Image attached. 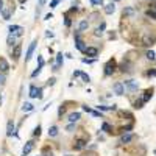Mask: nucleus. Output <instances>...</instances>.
Listing matches in <instances>:
<instances>
[{
    "label": "nucleus",
    "instance_id": "423d86ee",
    "mask_svg": "<svg viewBox=\"0 0 156 156\" xmlns=\"http://www.w3.org/2000/svg\"><path fill=\"white\" fill-rule=\"evenodd\" d=\"M8 31L11 33V35H16V36H22V35H24V28L19 27V25H10Z\"/></svg>",
    "mask_w": 156,
    "mask_h": 156
},
{
    "label": "nucleus",
    "instance_id": "39448f33",
    "mask_svg": "<svg viewBox=\"0 0 156 156\" xmlns=\"http://www.w3.org/2000/svg\"><path fill=\"white\" fill-rule=\"evenodd\" d=\"M112 91H114V94H116V95H123V94H125L123 83H120V81L114 83V86H112Z\"/></svg>",
    "mask_w": 156,
    "mask_h": 156
},
{
    "label": "nucleus",
    "instance_id": "1a4fd4ad",
    "mask_svg": "<svg viewBox=\"0 0 156 156\" xmlns=\"http://www.w3.org/2000/svg\"><path fill=\"white\" fill-rule=\"evenodd\" d=\"M155 41H156V37H150V36H144L142 37V45H147V47H150V45H153L155 44Z\"/></svg>",
    "mask_w": 156,
    "mask_h": 156
},
{
    "label": "nucleus",
    "instance_id": "bb28decb",
    "mask_svg": "<svg viewBox=\"0 0 156 156\" xmlns=\"http://www.w3.org/2000/svg\"><path fill=\"white\" fill-rule=\"evenodd\" d=\"M144 94H145V95L142 97V102H144V103H147V102L150 100L151 97H153V94H151V91H145V92H144Z\"/></svg>",
    "mask_w": 156,
    "mask_h": 156
},
{
    "label": "nucleus",
    "instance_id": "49530a36",
    "mask_svg": "<svg viewBox=\"0 0 156 156\" xmlns=\"http://www.w3.org/2000/svg\"><path fill=\"white\" fill-rule=\"evenodd\" d=\"M37 98H42V87H37Z\"/></svg>",
    "mask_w": 156,
    "mask_h": 156
},
{
    "label": "nucleus",
    "instance_id": "7c9ffc66",
    "mask_svg": "<svg viewBox=\"0 0 156 156\" xmlns=\"http://www.w3.org/2000/svg\"><path fill=\"white\" fill-rule=\"evenodd\" d=\"M2 14H3V19H5V20H10V11H6V10H2Z\"/></svg>",
    "mask_w": 156,
    "mask_h": 156
},
{
    "label": "nucleus",
    "instance_id": "cd10ccee",
    "mask_svg": "<svg viewBox=\"0 0 156 156\" xmlns=\"http://www.w3.org/2000/svg\"><path fill=\"white\" fill-rule=\"evenodd\" d=\"M155 56H156V55H155V52H153V50H148V52L145 53V58H147V59H150V61H155Z\"/></svg>",
    "mask_w": 156,
    "mask_h": 156
},
{
    "label": "nucleus",
    "instance_id": "f257e3e1",
    "mask_svg": "<svg viewBox=\"0 0 156 156\" xmlns=\"http://www.w3.org/2000/svg\"><path fill=\"white\" fill-rule=\"evenodd\" d=\"M105 75L106 77H111V75L114 74V72H116V61L114 59H109L108 63L105 64Z\"/></svg>",
    "mask_w": 156,
    "mask_h": 156
},
{
    "label": "nucleus",
    "instance_id": "bf43d9fd",
    "mask_svg": "<svg viewBox=\"0 0 156 156\" xmlns=\"http://www.w3.org/2000/svg\"><path fill=\"white\" fill-rule=\"evenodd\" d=\"M0 103H2V95H0Z\"/></svg>",
    "mask_w": 156,
    "mask_h": 156
},
{
    "label": "nucleus",
    "instance_id": "c85d7f7f",
    "mask_svg": "<svg viewBox=\"0 0 156 156\" xmlns=\"http://www.w3.org/2000/svg\"><path fill=\"white\" fill-rule=\"evenodd\" d=\"M61 64H63V53H58V55H56V66H61Z\"/></svg>",
    "mask_w": 156,
    "mask_h": 156
},
{
    "label": "nucleus",
    "instance_id": "c756f323",
    "mask_svg": "<svg viewBox=\"0 0 156 156\" xmlns=\"http://www.w3.org/2000/svg\"><path fill=\"white\" fill-rule=\"evenodd\" d=\"M91 5H94V6H103V0H91Z\"/></svg>",
    "mask_w": 156,
    "mask_h": 156
},
{
    "label": "nucleus",
    "instance_id": "473e14b6",
    "mask_svg": "<svg viewBox=\"0 0 156 156\" xmlns=\"http://www.w3.org/2000/svg\"><path fill=\"white\" fill-rule=\"evenodd\" d=\"M81 78H83V81H84V83H89L91 81V77L87 74H83V72H81Z\"/></svg>",
    "mask_w": 156,
    "mask_h": 156
},
{
    "label": "nucleus",
    "instance_id": "09e8293b",
    "mask_svg": "<svg viewBox=\"0 0 156 156\" xmlns=\"http://www.w3.org/2000/svg\"><path fill=\"white\" fill-rule=\"evenodd\" d=\"M58 114H59V117H61V116H63V114H64V106H61V108H59Z\"/></svg>",
    "mask_w": 156,
    "mask_h": 156
},
{
    "label": "nucleus",
    "instance_id": "9d476101",
    "mask_svg": "<svg viewBox=\"0 0 156 156\" xmlns=\"http://www.w3.org/2000/svg\"><path fill=\"white\" fill-rule=\"evenodd\" d=\"M86 147V140L84 139H78L77 142H75V145H74V148L77 151H80V150H83V148Z\"/></svg>",
    "mask_w": 156,
    "mask_h": 156
},
{
    "label": "nucleus",
    "instance_id": "052dcab7",
    "mask_svg": "<svg viewBox=\"0 0 156 156\" xmlns=\"http://www.w3.org/2000/svg\"><path fill=\"white\" fill-rule=\"evenodd\" d=\"M112 2H119V0H112Z\"/></svg>",
    "mask_w": 156,
    "mask_h": 156
},
{
    "label": "nucleus",
    "instance_id": "37998d69",
    "mask_svg": "<svg viewBox=\"0 0 156 156\" xmlns=\"http://www.w3.org/2000/svg\"><path fill=\"white\" fill-rule=\"evenodd\" d=\"M64 25H66V27H70V25H72V20H70L69 17H66V20H64Z\"/></svg>",
    "mask_w": 156,
    "mask_h": 156
},
{
    "label": "nucleus",
    "instance_id": "a19ab883",
    "mask_svg": "<svg viewBox=\"0 0 156 156\" xmlns=\"http://www.w3.org/2000/svg\"><path fill=\"white\" fill-rule=\"evenodd\" d=\"M5 80H6L5 74H0V84H5Z\"/></svg>",
    "mask_w": 156,
    "mask_h": 156
},
{
    "label": "nucleus",
    "instance_id": "0eeeda50",
    "mask_svg": "<svg viewBox=\"0 0 156 156\" xmlns=\"http://www.w3.org/2000/svg\"><path fill=\"white\" fill-rule=\"evenodd\" d=\"M131 63L128 59H123V63H122V66H120V70L122 72H128V74H131L133 72V69H131Z\"/></svg>",
    "mask_w": 156,
    "mask_h": 156
},
{
    "label": "nucleus",
    "instance_id": "ea45409f",
    "mask_svg": "<svg viewBox=\"0 0 156 156\" xmlns=\"http://www.w3.org/2000/svg\"><path fill=\"white\" fill-rule=\"evenodd\" d=\"M142 105H144V102H142V100L134 102V108H142Z\"/></svg>",
    "mask_w": 156,
    "mask_h": 156
},
{
    "label": "nucleus",
    "instance_id": "4d7b16f0",
    "mask_svg": "<svg viewBox=\"0 0 156 156\" xmlns=\"http://www.w3.org/2000/svg\"><path fill=\"white\" fill-rule=\"evenodd\" d=\"M20 2H22V3H25V2H27V0H20Z\"/></svg>",
    "mask_w": 156,
    "mask_h": 156
},
{
    "label": "nucleus",
    "instance_id": "2f4dec72",
    "mask_svg": "<svg viewBox=\"0 0 156 156\" xmlns=\"http://www.w3.org/2000/svg\"><path fill=\"white\" fill-rule=\"evenodd\" d=\"M41 70H42V67H41V66H39V67H37V69H36V70H35V72H33V74H31V78H36V77H37V75H39V74H41Z\"/></svg>",
    "mask_w": 156,
    "mask_h": 156
},
{
    "label": "nucleus",
    "instance_id": "13d9d810",
    "mask_svg": "<svg viewBox=\"0 0 156 156\" xmlns=\"http://www.w3.org/2000/svg\"><path fill=\"white\" fill-rule=\"evenodd\" d=\"M148 2H156V0H148Z\"/></svg>",
    "mask_w": 156,
    "mask_h": 156
},
{
    "label": "nucleus",
    "instance_id": "9b49d317",
    "mask_svg": "<svg viewBox=\"0 0 156 156\" xmlns=\"http://www.w3.org/2000/svg\"><path fill=\"white\" fill-rule=\"evenodd\" d=\"M33 148H35V144H33L31 140H30V142H27L25 145H24V148H22V151H24V155H28L30 151L33 150Z\"/></svg>",
    "mask_w": 156,
    "mask_h": 156
},
{
    "label": "nucleus",
    "instance_id": "6e6552de",
    "mask_svg": "<svg viewBox=\"0 0 156 156\" xmlns=\"http://www.w3.org/2000/svg\"><path fill=\"white\" fill-rule=\"evenodd\" d=\"M84 53H86L87 56H91V58H95V56L98 55V48H95V47H86Z\"/></svg>",
    "mask_w": 156,
    "mask_h": 156
},
{
    "label": "nucleus",
    "instance_id": "20e7f679",
    "mask_svg": "<svg viewBox=\"0 0 156 156\" xmlns=\"http://www.w3.org/2000/svg\"><path fill=\"white\" fill-rule=\"evenodd\" d=\"M36 45H37V41L35 39L31 44H30V47H28V50H27V55H25V63H28L30 59H31V56H33V53H35V48H36Z\"/></svg>",
    "mask_w": 156,
    "mask_h": 156
},
{
    "label": "nucleus",
    "instance_id": "f8f14e48",
    "mask_svg": "<svg viewBox=\"0 0 156 156\" xmlns=\"http://www.w3.org/2000/svg\"><path fill=\"white\" fill-rule=\"evenodd\" d=\"M8 70H10V64L6 63L5 59H0V72H2V74H6Z\"/></svg>",
    "mask_w": 156,
    "mask_h": 156
},
{
    "label": "nucleus",
    "instance_id": "6ab92c4d",
    "mask_svg": "<svg viewBox=\"0 0 156 156\" xmlns=\"http://www.w3.org/2000/svg\"><path fill=\"white\" fill-rule=\"evenodd\" d=\"M58 133H59L58 127H56V125H53V127H50V130H48V136H50V138H56V136H58Z\"/></svg>",
    "mask_w": 156,
    "mask_h": 156
},
{
    "label": "nucleus",
    "instance_id": "864d4df0",
    "mask_svg": "<svg viewBox=\"0 0 156 156\" xmlns=\"http://www.w3.org/2000/svg\"><path fill=\"white\" fill-rule=\"evenodd\" d=\"M3 10V0H0V11Z\"/></svg>",
    "mask_w": 156,
    "mask_h": 156
},
{
    "label": "nucleus",
    "instance_id": "72a5a7b5",
    "mask_svg": "<svg viewBox=\"0 0 156 156\" xmlns=\"http://www.w3.org/2000/svg\"><path fill=\"white\" fill-rule=\"evenodd\" d=\"M41 134V125H37L35 128V131H33V136H39Z\"/></svg>",
    "mask_w": 156,
    "mask_h": 156
},
{
    "label": "nucleus",
    "instance_id": "5701e85b",
    "mask_svg": "<svg viewBox=\"0 0 156 156\" xmlns=\"http://www.w3.org/2000/svg\"><path fill=\"white\" fill-rule=\"evenodd\" d=\"M145 14H147V16L150 17V19L156 20V10H155V8H148V10L145 11Z\"/></svg>",
    "mask_w": 156,
    "mask_h": 156
},
{
    "label": "nucleus",
    "instance_id": "6e6d98bb",
    "mask_svg": "<svg viewBox=\"0 0 156 156\" xmlns=\"http://www.w3.org/2000/svg\"><path fill=\"white\" fill-rule=\"evenodd\" d=\"M44 156H53V155H52V153H45Z\"/></svg>",
    "mask_w": 156,
    "mask_h": 156
},
{
    "label": "nucleus",
    "instance_id": "c9c22d12",
    "mask_svg": "<svg viewBox=\"0 0 156 156\" xmlns=\"http://www.w3.org/2000/svg\"><path fill=\"white\" fill-rule=\"evenodd\" d=\"M97 108H98V111H109V106H105V105H100Z\"/></svg>",
    "mask_w": 156,
    "mask_h": 156
},
{
    "label": "nucleus",
    "instance_id": "b1692460",
    "mask_svg": "<svg viewBox=\"0 0 156 156\" xmlns=\"http://www.w3.org/2000/svg\"><path fill=\"white\" fill-rule=\"evenodd\" d=\"M33 108H35V106H33L31 103H28V102L22 105V111H24V112H30V111H33Z\"/></svg>",
    "mask_w": 156,
    "mask_h": 156
},
{
    "label": "nucleus",
    "instance_id": "c03bdc74",
    "mask_svg": "<svg viewBox=\"0 0 156 156\" xmlns=\"http://www.w3.org/2000/svg\"><path fill=\"white\" fill-rule=\"evenodd\" d=\"M72 77H74V78H77V77H81V70H75Z\"/></svg>",
    "mask_w": 156,
    "mask_h": 156
},
{
    "label": "nucleus",
    "instance_id": "680f3d73",
    "mask_svg": "<svg viewBox=\"0 0 156 156\" xmlns=\"http://www.w3.org/2000/svg\"><path fill=\"white\" fill-rule=\"evenodd\" d=\"M24 156H27V155H24Z\"/></svg>",
    "mask_w": 156,
    "mask_h": 156
},
{
    "label": "nucleus",
    "instance_id": "f3484780",
    "mask_svg": "<svg viewBox=\"0 0 156 156\" xmlns=\"http://www.w3.org/2000/svg\"><path fill=\"white\" fill-rule=\"evenodd\" d=\"M20 50H22L20 44H16V47H14V50H13V56H14V59H19V58H20Z\"/></svg>",
    "mask_w": 156,
    "mask_h": 156
},
{
    "label": "nucleus",
    "instance_id": "2eb2a0df",
    "mask_svg": "<svg viewBox=\"0 0 156 156\" xmlns=\"http://www.w3.org/2000/svg\"><path fill=\"white\" fill-rule=\"evenodd\" d=\"M103 6H105V13L106 14H112L114 11H116V5H114V2L108 3V5H103Z\"/></svg>",
    "mask_w": 156,
    "mask_h": 156
},
{
    "label": "nucleus",
    "instance_id": "603ef678",
    "mask_svg": "<svg viewBox=\"0 0 156 156\" xmlns=\"http://www.w3.org/2000/svg\"><path fill=\"white\" fill-rule=\"evenodd\" d=\"M45 2H47V0H39V6H44Z\"/></svg>",
    "mask_w": 156,
    "mask_h": 156
},
{
    "label": "nucleus",
    "instance_id": "393cba45",
    "mask_svg": "<svg viewBox=\"0 0 156 156\" xmlns=\"http://www.w3.org/2000/svg\"><path fill=\"white\" fill-rule=\"evenodd\" d=\"M102 131H105V133H112V127L108 123V122H103V125H102Z\"/></svg>",
    "mask_w": 156,
    "mask_h": 156
},
{
    "label": "nucleus",
    "instance_id": "a211bd4d",
    "mask_svg": "<svg viewBox=\"0 0 156 156\" xmlns=\"http://www.w3.org/2000/svg\"><path fill=\"white\" fill-rule=\"evenodd\" d=\"M87 28H89V22H87V20H81V22H80V27H78V31L80 33L86 31Z\"/></svg>",
    "mask_w": 156,
    "mask_h": 156
},
{
    "label": "nucleus",
    "instance_id": "4c0bfd02",
    "mask_svg": "<svg viewBox=\"0 0 156 156\" xmlns=\"http://www.w3.org/2000/svg\"><path fill=\"white\" fill-rule=\"evenodd\" d=\"M91 114H92L94 117H100V119H103V116H102V114L98 112V111H91Z\"/></svg>",
    "mask_w": 156,
    "mask_h": 156
},
{
    "label": "nucleus",
    "instance_id": "58836bf2",
    "mask_svg": "<svg viewBox=\"0 0 156 156\" xmlns=\"http://www.w3.org/2000/svg\"><path fill=\"white\" fill-rule=\"evenodd\" d=\"M55 81H56V78H48L47 80V84L48 86H53V84H55Z\"/></svg>",
    "mask_w": 156,
    "mask_h": 156
},
{
    "label": "nucleus",
    "instance_id": "dca6fc26",
    "mask_svg": "<svg viewBox=\"0 0 156 156\" xmlns=\"http://www.w3.org/2000/svg\"><path fill=\"white\" fill-rule=\"evenodd\" d=\"M75 47L78 48L80 52H84L86 47H84V42L81 41V37H78V39H75Z\"/></svg>",
    "mask_w": 156,
    "mask_h": 156
},
{
    "label": "nucleus",
    "instance_id": "5fc2aeb1",
    "mask_svg": "<svg viewBox=\"0 0 156 156\" xmlns=\"http://www.w3.org/2000/svg\"><path fill=\"white\" fill-rule=\"evenodd\" d=\"M151 8H155V10H156V2L153 3V5H151Z\"/></svg>",
    "mask_w": 156,
    "mask_h": 156
},
{
    "label": "nucleus",
    "instance_id": "a878e982",
    "mask_svg": "<svg viewBox=\"0 0 156 156\" xmlns=\"http://www.w3.org/2000/svg\"><path fill=\"white\" fill-rule=\"evenodd\" d=\"M6 44H8L10 47H13V45H16V36H14V35H11V33H10L8 39H6Z\"/></svg>",
    "mask_w": 156,
    "mask_h": 156
},
{
    "label": "nucleus",
    "instance_id": "412c9836",
    "mask_svg": "<svg viewBox=\"0 0 156 156\" xmlns=\"http://www.w3.org/2000/svg\"><path fill=\"white\" fill-rule=\"evenodd\" d=\"M31 98H37V87L35 84H31L30 86V94H28Z\"/></svg>",
    "mask_w": 156,
    "mask_h": 156
},
{
    "label": "nucleus",
    "instance_id": "f704fd0d",
    "mask_svg": "<svg viewBox=\"0 0 156 156\" xmlns=\"http://www.w3.org/2000/svg\"><path fill=\"white\" fill-rule=\"evenodd\" d=\"M66 130L72 133V131H74V130H75V123H72V122H70V123H69V125H67V128H66Z\"/></svg>",
    "mask_w": 156,
    "mask_h": 156
},
{
    "label": "nucleus",
    "instance_id": "3c124183",
    "mask_svg": "<svg viewBox=\"0 0 156 156\" xmlns=\"http://www.w3.org/2000/svg\"><path fill=\"white\" fill-rule=\"evenodd\" d=\"M83 109H84V111H86V112H91V111H92V109H91V108H87V106H86V105H84V106H83Z\"/></svg>",
    "mask_w": 156,
    "mask_h": 156
},
{
    "label": "nucleus",
    "instance_id": "f03ea898",
    "mask_svg": "<svg viewBox=\"0 0 156 156\" xmlns=\"http://www.w3.org/2000/svg\"><path fill=\"white\" fill-rule=\"evenodd\" d=\"M123 86H127V89L130 91V92H136V91L139 89V83L134 81V80H127V81H123Z\"/></svg>",
    "mask_w": 156,
    "mask_h": 156
},
{
    "label": "nucleus",
    "instance_id": "aec40b11",
    "mask_svg": "<svg viewBox=\"0 0 156 156\" xmlns=\"http://www.w3.org/2000/svg\"><path fill=\"white\" fill-rule=\"evenodd\" d=\"M105 28H106V24H105V22H102V24H100V27H98V28L95 30V36L98 37V36H102V35H103Z\"/></svg>",
    "mask_w": 156,
    "mask_h": 156
},
{
    "label": "nucleus",
    "instance_id": "79ce46f5",
    "mask_svg": "<svg viewBox=\"0 0 156 156\" xmlns=\"http://www.w3.org/2000/svg\"><path fill=\"white\" fill-rule=\"evenodd\" d=\"M37 63H39V66H41V67H44V64H45V63H44L42 56H37Z\"/></svg>",
    "mask_w": 156,
    "mask_h": 156
},
{
    "label": "nucleus",
    "instance_id": "4468645a",
    "mask_svg": "<svg viewBox=\"0 0 156 156\" xmlns=\"http://www.w3.org/2000/svg\"><path fill=\"white\" fill-rule=\"evenodd\" d=\"M80 117H81V114L80 112H72V114H69V122H72V123H77V122L80 120Z\"/></svg>",
    "mask_w": 156,
    "mask_h": 156
},
{
    "label": "nucleus",
    "instance_id": "7ed1b4c3",
    "mask_svg": "<svg viewBox=\"0 0 156 156\" xmlns=\"http://www.w3.org/2000/svg\"><path fill=\"white\" fill-rule=\"evenodd\" d=\"M134 138H136V136H134V134H131V133H123V136L120 138L119 144H120V145H127V144L133 142V140H134Z\"/></svg>",
    "mask_w": 156,
    "mask_h": 156
},
{
    "label": "nucleus",
    "instance_id": "de8ad7c7",
    "mask_svg": "<svg viewBox=\"0 0 156 156\" xmlns=\"http://www.w3.org/2000/svg\"><path fill=\"white\" fill-rule=\"evenodd\" d=\"M53 17V14L52 13H48V14H45V17H44V20H50V19Z\"/></svg>",
    "mask_w": 156,
    "mask_h": 156
},
{
    "label": "nucleus",
    "instance_id": "ddd939ff",
    "mask_svg": "<svg viewBox=\"0 0 156 156\" xmlns=\"http://www.w3.org/2000/svg\"><path fill=\"white\" fill-rule=\"evenodd\" d=\"M14 134V122L13 120H10L8 122V125H6V136H13Z\"/></svg>",
    "mask_w": 156,
    "mask_h": 156
},
{
    "label": "nucleus",
    "instance_id": "a18cd8bd",
    "mask_svg": "<svg viewBox=\"0 0 156 156\" xmlns=\"http://www.w3.org/2000/svg\"><path fill=\"white\" fill-rule=\"evenodd\" d=\"M59 2H61V0H53V2L50 3V8H55V6H56V5H58V3H59Z\"/></svg>",
    "mask_w": 156,
    "mask_h": 156
},
{
    "label": "nucleus",
    "instance_id": "4be33fe9",
    "mask_svg": "<svg viewBox=\"0 0 156 156\" xmlns=\"http://www.w3.org/2000/svg\"><path fill=\"white\" fill-rule=\"evenodd\" d=\"M123 16H127V17L134 16V10H133L131 6H127V8H123Z\"/></svg>",
    "mask_w": 156,
    "mask_h": 156
},
{
    "label": "nucleus",
    "instance_id": "e433bc0d",
    "mask_svg": "<svg viewBox=\"0 0 156 156\" xmlns=\"http://www.w3.org/2000/svg\"><path fill=\"white\" fill-rule=\"evenodd\" d=\"M147 77H156V69L148 70V72H147Z\"/></svg>",
    "mask_w": 156,
    "mask_h": 156
},
{
    "label": "nucleus",
    "instance_id": "8fccbe9b",
    "mask_svg": "<svg viewBox=\"0 0 156 156\" xmlns=\"http://www.w3.org/2000/svg\"><path fill=\"white\" fill-rule=\"evenodd\" d=\"M45 36H47V37H53V33L50 31V30H48V31H47V33H45Z\"/></svg>",
    "mask_w": 156,
    "mask_h": 156
}]
</instances>
